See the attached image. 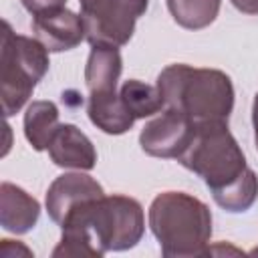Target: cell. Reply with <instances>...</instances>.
<instances>
[{"label":"cell","instance_id":"obj_4","mask_svg":"<svg viewBox=\"0 0 258 258\" xmlns=\"http://www.w3.org/2000/svg\"><path fill=\"white\" fill-rule=\"evenodd\" d=\"M149 228L165 258H196L210 254L212 212L185 191H163L149 206Z\"/></svg>","mask_w":258,"mask_h":258},{"label":"cell","instance_id":"obj_2","mask_svg":"<svg viewBox=\"0 0 258 258\" xmlns=\"http://www.w3.org/2000/svg\"><path fill=\"white\" fill-rule=\"evenodd\" d=\"M60 242L52 250L60 256L101 258L123 252L141 242L145 232L143 208L129 196H103L75 208L60 224Z\"/></svg>","mask_w":258,"mask_h":258},{"label":"cell","instance_id":"obj_15","mask_svg":"<svg viewBox=\"0 0 258 258\" xmlns=\"http://www.w3.org/2000/svg\"><path fill=\"white\" fill-rule=\"evenodd\" d=\"M119 95L135 119H145V117H151L165 109V101H163L157 85L153 87L143 81L129 79L121 85Z\"/></svg>","mask_w":258,"mask_h":258},{"label":"cell","instance_id":"obj_3","mask_svg":"<svg viewBox=\"0 0 258 258\" xmlns=\"http://www.w3.org/2000/svg\"><path fill=\"white\" fill-rule=\"evenodd\" d=\"M157 89L165 107L183 113L194 125L228 123L234 109L232 79L218 69L175 62L159 73Z\"/></svg>","mask_w":258,"mask_h":258},{"label":"cell","instance_id":"obj_7","mask_svg":"<svg viewBox=\"0 0 258 258\" xmlns=\"http://www.w3.org/2000/svg\"><path fill=\"white\" fill-rule=\"evenodd\" d=\"M196 125L175 109H163L155 119L145 123L139 133L141 149L151 157L177 159L194 137Z\"/></svg>","mask_w":258,"mask_h":258},{"label":"cell","instance_id":"obj_14","mask_svg":"<svg viewBox=\"0 0 258 258\" xmlns=\"http://www.w3.org/2000/svg\"><path fill=\"white\" fill-rule=\"evenodd\" d=\"M58 125V107L52 101H32L24 111V137L34 151L48 149Z\"/></svg>","mask_w":258,"mask_h":258},{"label":"cell","instance_id":"obj_1","mask_svg":"<svg viewBox=\"0 0 258 258\" xmlns=\"http://www.w3.org/2000/svg\"><path fill=\"white\" fill-rule=\"evenodd\" d=\"M177 161L200 175L214 202L230 214H242L258 200V175L248 167L228 123L196 125L194 137Z\"/></svg>","mask_w":258,"mask_h":258},{"label":"cell","instance_id":"obj_6","mask_svg":"<svg viewBox=\"0 0 258 258\" xmlns=\"http://www.w3.org/2000/svg\"><path fill=\"white\" fill-rule=\"evenodd\" d=\"M79 4L89 44L119 48L131 40L149 0H79Z\"/></svg>","mask_w":258,"mask_h":258},{"label":"cell","instance_id":"obj_11","mask_svg":"<svg viewBox=\"0 0 258 258\" xmlns=\"http://www.w3.org/2000/svg\"><path fill=\"white\" fill-rule=\"evenodd\" d=\"M40 218V204L22 187L0 183V226L12 234L30 232Z\"/></svg>","mask_w":258,"mask_h":258},{"label":"cell","instance_id":"obj_20","mask_svg":"<svg viewBox=\"0 0 258 258\" xmlns=\"http://www.w3.org/2000/svg\"><path fill=\"white\" fill-rule=\"evenodd\" d=\"M250 254H252V256H258V248H254V250H252Z\"/></svg>","mask_w":258,"mask_h":258},{"label":"cell","instance_id":"obj_16","mask_svg":"<svg viewBox=\"0 0 258 258\" xmlns=\"http://www.w3.org/2000/svg\"><path fill=\"white\" fill-rule=\"evenodd\" d=\"M222 0H167L173 20L187 30H202L210 26L220 12Z\"/></svg>","mask_w":258,"mask_h":258},{"label":"cell","instance_id":"obj_5","mask_svg":"<svg viewBox=\"0 0 258 258\" xmlns=\"http://www.w3.org/2000/svg\"><path fill=\"white\" fill-rule=\"evenodd\" d=\"M0 48V97L4 117L16 115L30 99L34 87L48 73V50L36 38L16 34L12 26L2 22Z\"/></svg>","mask_w":258,"mask_h":258},{"label":"cell","instance_id":"obj_18","mask_svg":"<svg viewBox=\"0 0 258 258\" xmlns=\"http://www.w3.org/2000/svg\"><path fill=\"white\" fill-rule=\"evenodd\" d=\"M236 10L244 14H258V0H230Z\"/></svg>","mask_w":258,"mask_h":258},{"label":"cell","instance_id":"obj_17","mask_svg":"<svg viewBox=\"0 0 258 258\" xmlns=\"http://www.w3.org/2000/svg\"><path fill=\"white\" fill-rule=\"evenodd\" d=\"M22 6L32 14H42V12H48V10H54V8H62L67 6V0H20Z\"/></svg>","mask_w":258,"mask_h":258},{"label":"cell","instance_id":"obj_9","mask_svg":"<svg viewBox=\"0 0 258 258\" xmlns=\"http://www.w3.org/2000/svg\"><path fill=\"white\" fill-rule=\"evenodd\" d=\"M32 34L48 52H62L87 40L83 16L67 6L32 16Z\"/></svg>","mask_w":258,"mask_h":258},{"label":"cell","instance_id":"obj_12","mask_svg":"<svg viewBox=\"0 0 258 258\" xmlns=\"http://www.w3.org/2000/svg\"><path fill=\"white\" fill-rule=\"evenodd\" d=\"M87 115L91 123L107 135H123L137 121L133 113L125 107L117 91L107 93H89Z\"/></svg>","mask_w":258,"mask_h":258},{"label":"cell","instance_id":"obj_19","mask_svg":"<svg viewBox=\"0 0 258 258\" xmlns=\"http://www.w3.org/2000/svg\"><path fill=\"white\" fill-rule=\"evenodd\" d=\"M252 127H254V143L258 149V93H256L254 103H252Z\"/></svg>","mask_w":258,"mask_h":258},{"label":"cell","instance_id":"obj_10","mask_svg":"<svg viewBox=\"0 0 258 258\" xmlns=\"http://www.w3.org/2000/svg\"><path fill=\"white\" fill-rule=\"evenodd\" d=\"M50 161L64 169L89 171L97 165L93 141L73 123H60L48 143Z\"/></svg>","mask_w":258,"mask_h":258},{"label":"cell","instance_id":"obj_8","mask_svg":"<svg viewBox=\"0 0 258 258\" xmlns=\"http://www.w3.org/2000/svg\"><path fill=\"white\" fill-rule=\"evenodd\" d=\"M103 196H105L103 185L95 177L77 169L73 173L58 175L48 185L44 204H46V212H48L50 220L60 226L64 222V218L75 208H79V206H83L91 200L103 198Z\"/></svg>","mask_w":258,"mask_h":258},{"label":"cell","instance_id":"obj_13","mask_svg":"<svg viewBox=\"0 0 258 258\" xmlns=\"http://www.w3.org/2000/svg\"><path fill=\"white\" fill-rule=\"evenodd\" d=\"M123 71V58L115 46H93L85 64V83L89 93L117 91Z\"/></svg>","mask_w":258,"mask_h":258}]
</instances>
